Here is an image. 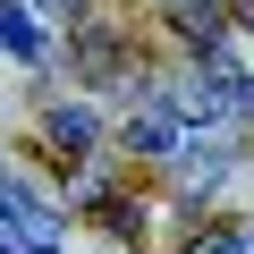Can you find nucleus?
<instances>
[{"instance_id":"f257e3e1","label":"nucleus","mask_w":254,"mask_h":254,"mask_svg":"<svg viewBox=\"0 0 254 254\" xmlns=\"http://www.w3.org/2000/svg\"><path fill=\"white\" fill-rule=\"evenodd\" d=\"M43 136H51V153H60V161H85L102 127H93V110H51V127H43Z\"/></svg>"},{"instance_id":"f03ea898","label":"nucleus","mask_w":254,"mask_h":254,"mask_svg":"<svg viewBox=\"0 0 254 254\" xmlns=\"http://www.w3.org/2000/svg\"><path fill=\"white\" fill-rule=\"evenodd\" d=\"M170 161H178L187 187H220V178H229V144H178Z\"/></svg>"},{"instance_id":"7ed1b4c3","label":"nucleus","mask_w":254,"mask_h":254,"mask_svg":"<svg viewBox=\"0 0 254 254\" xmlns=\"http://www.w3.org/2000/svg\"><path fill=\"white\" fill-rule=\"evenodd\" d=\"M127 153H144V161H170V153H178V127H170L161 110H144V119H127Z\"/></svg>"},{"instance_id":"20e7f679","label":"nucleus","mask_w":254,"mask_h":254,"mask_svg":"<svg viewBox=\"0 0 254 254\" xmlns=\"http://www.w3.org/2000/svg\"><path fill=\"white\" fill-rule=\"evenodd\" d=\"M0 43H9L17 60H43V26H34L26 0H0Z\"/></svg>"},{"instance_id":"39448f33","label":"nucleus","mask_w":254,"mask_h":254,"mask_svg":"<svg viewBox=\"0 0 254 254\" xmlns=\"http://www.w3.org/2000/svg\"><path fill=\"white\" fill-rule=\"evenodd\" d=\"M187 254H254V229H203Z\"/></svg>"},{"instance_id":"423d86ee","label":"nucleus","mask_w":254,"mask_h":254,"mask_svg":"<svg viewBox=\"0 0 254 254\" xmlns=\"http://www.w3.org/2000/svg\"><path fill=\"white\" fill-rule=\"evenodd\" d=\"M0 254H26V237H9V229H0Z\"/></svg>"},{"instance_id":"0eeeda50","label":"nucleus","mask_w":254,"mask_h":254,"mask_svg":"<svg viewBox=\"0 0 254 254\" xmlns=\"http://www.w3.org/2000/svg\"><path fill=\"white\" fill-rule=\"evenodd\" d=\"M51 9H76V0H51Z\"/></svg>"}]
</instances>
